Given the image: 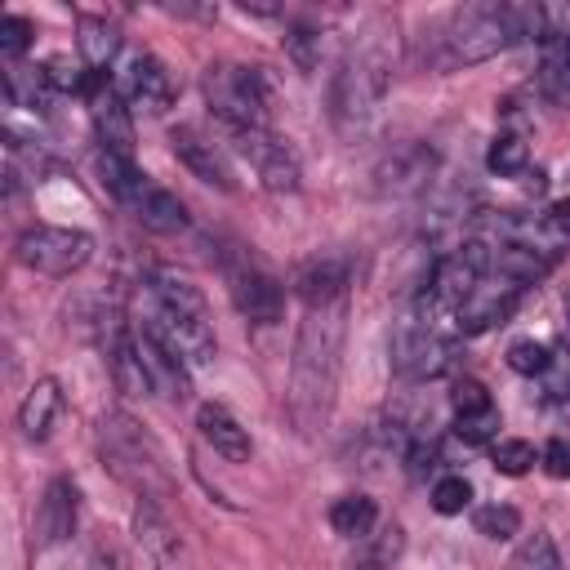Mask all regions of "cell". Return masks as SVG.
<instances>
[{
    "label": "cell",
    "mask_w": 570,
    "mask_h": 570,
    "mask_svg": "<svg viewBox=\"0 0 570 570\" xmlns=\"http://www.w3.org/2000/svg\"><path fill=\"white\" fill-rule=\"evenodd\" d=\"M543 379V396L548 401H570V356L566 352H552V361H548V370L539 374Z\"/></svg>",
    "instance_id": "cell-34"
},
{
    "label": "cell",
    "mask_w": 570,
    "mask_h": 570,
    "mask_svg": "<svg viewBox=\"0 0 570 570\" xmlns=\"http://www.w3.org/2000/svg\"><path fill=\"white\" fill-rule=\"evenodd\" d=\"M13 258L27 267V272H40V276H71L80 272L89 258H94V236L80 232V227H49V223H36L18 236L13 245Z\"/></svg>",
    "instance_id": "cell-7"
},
{
    "label": "cell",
    "mask_w": 570,
    "mask_h": 570,
    "mask_svg": "<svg viewBox=\"0 0 570 570\" xmlns=\"http://www.w3.org/2000/svg\"><path fill=\"white\" fill-rule=\"evenodd\" d=\"M454 365V338L450 325H441L436 316H428L423 307H414L410 316L396 321L392 330V370L401 379H441Z\"/></svg>",
    "instance_id": "cell-6"
},
{
    "label": "cell",
    "mask_w": 570,
    "mask_h": 570,
    "mask_svg": "<svg viewBox=\"0 0 570 570\" xmlns=\"http://www.w3.org/2000/svg\"><path fill=\"white\" fill-rule=\"evenodd\" d=\"M472 503V485L463 481V476H441L436 485H432V508L441 512V517H454V512H463Z\"/></svg>",
    "instance_id": "cell-32"
},
{
    "label": "cell",
    "mask_w": 570,
    "mask_h": 570,
    "mask_svg": "<svg viewBox=\"0 0 570 570\" xmlns=\"http://www.w3.org/2000/svg\"><path fill=\"white\" fill-rule=\"evenodd\" d=\"M232 142L254 165L267 191H298V160L272 129H245V134H232Z\"/></svg>",
    "instance_id": "cell-12"
},
{
    "label": "cell",
    "mask_w": 570,
    "mask_h": 570,
    "mask_svg": "<svg viewBox=\"0 0 570 570\" xmlns=\"http://www.w3.org/2000/svg\"><path fill=\"white\" fill-rule=\"evenodd\" d=\"M472 521H476V534H485V539H512L521 530V512L512 503H485V508H476Z\"/></svg>",
    "instance_id": "cell-28"
},
{
    "label": "cell",
    "mask_w": 570,
    "mask_h": 570,
    "mask_svg": "<svg viewBox=\"0 0 570 570\" xmlns=\"http://www.w3.org/2000/svg\"><path fill=\"white\" fill-rule=\"evenodd\" d=\"M76 512H80V494H76V481H71V476H53V481L45 485V499H40V508H36V530H31L36 548L45 552V548H58V543H67V539L76 534Z\"/></svg>",
    "instance_id": "cell-15"
},
{
    "label": "cell",
    "mask_w": 570,
    "mask_h": 570,
    "mask_svg": "<svg viewBox=\"0 0 570 570\" xmlns=\"http://www.w3.org/2000/svg\"><path fill=\"white\" fill-rule=\"evenodd\" d=\"M58 414H62V383L58 379H36L22 396V405H18V432L27 441H45L53 432Z\"/></svg>",
    "instance_id": "cell-20"
},
{
    "label": "cell",
    "mask_w": 570,
    "mask_h": 570,
    "mask_svg": "<svg viewBox=\"0 0 570 570\" xmlns=\"http://www.w3.org/2000/svg\"><path fill=\"white\" fill-rule=\"evenodd\" d=\"M396 552H401V530H396V525H387V530L374 539V548H370L365 557H356L347 570H383V566H387Z\"/></svg>",
    "instance_id": "cell-33"
},
{
    "label": "cell",
    "mask_w": 570,
    "mask_h": 570,
    "mask_svg": "<svg viewBox=\"0 0 570 570\" xmlns=\"http://www.w3.org/2000/svg\"><path fill=\"white\" fill-rule=\"evenodd\" d=\"M169 147H174V156H178V160H183L200 183H209V187H218V191H236V174H232V165H227L223 147H218V142H209L200 129L178 125V129L169 134Z\"/></svg>",
    "instance_id": "cell-16"
},
{
    "label": "cell",
    "mask_w": 570,
    "mask_h": 570,
    "mask_svg": "<svg viewBox=\"0 0 570 570\" xmlns=\"http://www.w3.org/2000/svg\"><path fill=\"white\" fill-rule=\"evenodd\" d=\"M566 316H570V294H566Z\"/></svg>",
    "instance_id": "cell-40"
},
{
    "label": "cell",
    "mask_w": 570,
    "mask_h": 570,
    "mask_svg": "<svg viewBox=\"0 0 570 570\" xmlns=\"http://www.w3.org/2000/svg\"><path fill=\"white\" fill-rule=\"evenodd\" d=\"M374 517H379V508H374V499H365V494H343V499H334V508H330V525H334L343 539L370 534V530H374Z\"/></svg>",
    "instance_id": "cell-24"
},
{
    "label": "cell",
    "mask_w": 570,
    "mask_h": 570,
    "mask_svg": "<svg viewBox=\"0 0 570 570\" xmlns=\"http://www.w3.org/2000/svg\"><path fill=\"white\" fill-rule=\"evenodd\" d=\"M548 361H552V347H548V343H534V338H517V343L508 347V365H512L517 374H530V379H539V374L548 370Z\"/></svg>",
    "instance_id": "cell-30"
},
{
    "label": "cell",
    "mask_w": 570,
    "mask_h": 570,
    "mask_svg": "<svg viewBox=\"0 0 570 570\" xmlns=\"http://www.w3.org/2000/svg\"><path fill=\"white\" fill-rule=\"evenodd\" d=\"M387 85H392V58L379 40H361L347 49V58L338 62L334 71V85H330V116H334V129L343 138H365L379 129V116H383V98H387Z\"/></svg>",
    "instance_id": "cell-4"
},
{
    "label": "cell",
    "mask_w": 570,
    "mask_h": 570,
    "mask_svg": "<svg viewBox=\"0 0 570 570\" xmlns=\"http://www.w3.org/2000/svg\"><path fill=\"white\" fill-rule=\"evenodd\" d=\"M134 343H138V356H142V365H147V374H151V387L156 392H165V396H174V401H183L187 392H191V379H187V361L183 356H174L156 334H147V330H138L134 334Z\"/></svg>",
    "instance_id": "cell-19"
},
{
    "label": "cell",
    "mask_w": 570,
    "mask_h": 570,
    "mask_svg": "<svg viewBox=\"0 0 570 570\" xmlns=\"http://www.w3.org/2000/svg\"><path fill=\"white\" fill-rule=\"evenodd\" d=\"M485 165H490L494 174H503V178H517V174L530 169V142H525L521 134H499V138L490 142V151H485Z\"/></svg>",
    "instance_id": "cell-26"
},
{
    "label": "cell",
    "mask_w": 570,
    "mask_h": 570,
    "mask_svg": "<svg viewBox=\"0 0 570 570\" xmlns=\"http://www.w3.org/2000/svg\"><path fill=\"white\" fill-rule=\"evenodd\" d=\"M111 89L142 111H165L174 102V80L165 71L160 58H151L147 49H125L116 71H111Z\"/></svg>",
    "instance_id": "cell-9"
},
{
    "label": "cell",
    "mask_w": 570,
    "mask_h": 570,
    "mask_svg": "<svg viewBox=\"0 0 570 570\" xmlns=\"http://www.w3.org/2000/svg\"><path fill=\"white\" fill-rule=\"evenodd\" d=\"M450 405H454V419H472V414L494 410V396L485 392L481 379H454V387H450Z\"/></svg>",
    "instance_id": "cell-29"
},
{
    "label": "cell",
    "mask_w": 570,
    "mask_h": 570,
    "mask_svg": "<svg viewBox=\"0 0 570 570\" xmlns=\"http://www.w3.org/2000/svg\"><path fill=\"white\" fill-rule=\"evenodd\" d=\"M142 330L156 334L187 365H214V356H218V338H214V325H209L205 294L187 276H178L169 267H156L151 281H147Z\"/></svg>",
    "instance_id": "cell-3"
},
{
    "label": "cell",
    "mask_w": 570,
    "mask_h": 570,
    "mask_svg": "<svg viewBox=\"0 0 570 570\" xmlns=\"http://www.w3.org/2000/svg\"><path fill=\"white\" fill-rule=\"evenodd\" d=\"M517 40H557L552 13L543 4H463L450 13L441 45H445V62H485L503 49H512Z\"/></svg>",
    "instance_id": "cell-2"
},
{
    "label": "cell",
    "mask_w": 570,
    "mask_h": 570,
    "mask_svg": "<svg viewBox=\"0 0 570 570\" xmlns=\"http://www.w3.org/2000/svg\"><path fill=\"white\" fill-rule=\"evenodd\" d=\"M343 330H347V303L307 307L289 361V419L298 432H316L334 405L338 387V356H343Z\"/></svg>",
    "instance_id": "cell-1"
},
{
    "label": "cell",
    "mask_w": 570,
    "mask_h": 570,
    "mask_svg": "<svg viewBox=\"0 0 570 570\" xmlns=\"http://www.w3.org/2000/svg\"><path fill=\"white\" fill-rule=\"evenodd\" d=\"M539 85L552 102L570 107V36H557L543 45V62H539Z\"/></svg>",
    "instance_id": "cell-23"
},
{
    "label": "cell",
    "mask_w": 570,
    "mask_h": 570,
    "mask_svg": "<svg viewBox=\"0 0 570 570\" xmlns=\"http://www.w3.org/2000/svg\"><path fill=\"white\" fill-rule=\"evenodd\" d=\"M534 445L530 441H517V436H508V441H494V468L503 472V476H521V472H530L534 468Z\"/></svg>",
    "instance_id": "cell-31"
},
{
    "label": "cell",
    "mask_w": 570,
    "mask_h": 570,
    "mask_svg": "<svg viewBox=\"0 0 570 570\" xmlns=\"http://www.w3.org/2000/svg\"><path fill=\"white\" fill-rule=\"evenodd\" d=\"M347 281H352V263L343 254H312L294 267L289 285L294 294L307 303V307H325V303H338L347 294Z\"/></svg>",
    "instance_id": "cell-14"
},
{
    "label": "cell",
    "mask_w": 570,
    "mask_h": 570,
    "mask_svg": "<svg viewBox=\"0 0 570 570\" xmlns=\"http://www.w3.org/2000/svg\"><path fill=\"white\" fill-rule=\"evenodd\" d=\"M31 36H36V27L27 22V18H0V53L4 58H18V53H27V45H31Z\"/></svg>",
    "instance_id": "cell-35"
},
{
    "label": "cell",
    "mask_w": 570,
    "mask_h": 570,
    "mask_svg": "<svg viewBox=\"0 0 570 570\" xmlns=\"http://www.w3.org/2000/svg\"><path fill=\"white\" fill-rule=\"evenodd\" d=\"M521 289H525V285H517V281H508V276H485V281L472 289V298L459 307L454 334H485V330L503 325V321L517 312Z\"/></svg>",
    "instance_id": "cell-13"
},
{
    "label": "cell",
    "mask_w": 570,
    "mask_h": 570,
    "mask_svg": "<svg viewBox=\"0 0 570 570\" xmlns=\"http://www.w3.org/2000/svg\"><path fill=\"white\" fill-rule=\"evenodd\" d=\"M76 49H80V67L102 71V76H111L107 67L120 62V53H125V49H120V36H116V27H111L107 18H80Z\"/></svg>",
    "instance_id": "cell-22"
},
{
    "label": "cell",
    "mask_w": 570,
    "mask_h": 570,
    "mask_svg": "<svg viewBox=\"0 0 570 570\" xmlns=\"http://www.w3.org/2000/svg\"><path fill=\"white\" fill-rule=\"evenodd\" d=\"M454 432L468 441V445H481L499 432V410H485V414H472V419H454Z\"/></svg>",
    "instance_id": "cell-37"
},
{
    "label": "cell",
    "mask_w": 570,
    "mask_h": 570,
    "mask_svg": "<svg viewBox=\"0 0 570 570\" xmlns=\"http://www.w3.org/2000/svg\"><path fill=\"white\" fill-rule=\"evenodd\" d=\"M223 276H227V294L236 303V312L254 325H272L285 312V285L272 267H263L249 249H236L223 258Z\"/></svg>",
    "instance_id": "cell-8"
},
{
    "label": "cell",
    "mask_w": 570,
    "mask_h": 570,
    "mask_svg": "<svg viewBox=\"0 0 570 570\" xmlns=\"http://www.w3.org/2000/svg\"><path fill=\"white\" fill-rule=\"evenodd\" d=\"M85 98H89V111H94V129H98L102 151H116V156L134 160V116H129V102L111 89V76L89 71Z\"/></svg>",
    "instance_id": "cell-11"
},
{
    "label": "cell",
    "mask_w": 570,
    "mask_h": 570,
    "mask_svg": "<svg viewBox=\"0 0 570 570\" xmlns=\"http://www.w3.org/2000/svg\"><path fill=\"white\" fill-rule=\"evenodd\" d=\"M129 209H134V218H138L147 232H160V236H174V232L187 227L183 200H178L174 191H165L160 183H151V178L138 187V196L129 200Z\"/></svg>",
    "instance_id": "cell-21"
},
{
    "label": "cell",
    "mask_w": 570,
    "mask_h": 570,
    "mask_svg": "<svg viewBox=\"0 0 570 570\" xmlns=\"http://www.w3.org/2000/svg\"><path fill=\"white\" fill-rule=\"evenodd\" d=\"M102 450H107L111 468H116L125 481H134V485L142 490V499H147L151 490H160V485H165V481H160V468H156L151 445L134 432V423H129V419L111 414V419L102 423Z\"/></svg>",
    "instance_id": "cell-10"
},
{
    "label": "cell",
    "mask_w": 570,
    "mask_h": 570,
    "mask_svg": "<svg viewBox=\"0 0 570 570\" xmlns=\"http://www.w3.org/2000/svg\"><path fill=\"white\" fill-rule=\"evenodd\" d=\"M289 45V58L298 62V71H312L316 67V49H321V36L312 27H294V36H285Z\"/></svg>",
    "instance_id": "cell-36"
},
{
    "label": "cell",
    "mask_w": 570,
    "mask_h": 570,
    "mask_svg": "<svg viewBox=\"0 0 570 570\" xmlns=\"http://www.w3.org/2000/svg\"><path fill=\"white\" fill-rule=\"evenodd\" d=\"M4 94H9L13 107H45L49 94H53V85H49L45 67H9V76H4Z\"/></svg>",
    "instance_id": "cell-25"
},
{
    "label": "cell",
    "mask_w": 570,
    "mask_h": 570,
    "mask_svg": "<svg viewBox=\"0 0 570 570\" xmlns=\"http://www.w3.org/2000/svg\"><path fill=\"white\" fill-rule=\"evenodd\" d=\"M200 89H205L209 111L227 125V134L267 129V80H263V67L214 62L200 76Z\"/></svg>",
    "instance_id": "cell-5"
},
{
    "label": "cell",
    "mask_w": 570,
    "mask_h": 570,
    "mask_svg": "<svg viewBox=\"0 0 570 570\" xmlns=\"http://www.w3.org/2000/svg\"><path fill=\"white\" fill-rule=\"evenodd\" d=\"M508 570H561V552H557L552 534H543V530L525 534V539L517 543V552H512Z\"/></svg>",
    "instance_id": "cell-27"
},
{
    "label": "cell",
    "mask_w": 570,
    "mask_h": 570,
    "mask_svg": "<svg viewBox=\"0 0 570 570\" xmlns=\"http://www.w3.org/2000/svg\"><path fill=\"white\" fill-rule=\"evenodd\" d=\"M432 169H436L432 147L405 142V147H396L392 156H383V165L374 169V187H379L383 196H414V191H423V187L432 183Z\"/></svg>",
    "instance_id": "cell-17"
},
{
    "label": "cell",
    "mask_w": 570,
    "mask_h": 570,
    "mask_svg": "<svg viewBox=\"0 0 570 570\" xmlns=\"http://www.w3.org/2000/svg\"><path fill=\"white\" fill-rule=\"evenodd\" d=\"M548 223L557 227V236H570V200H557L552 214H548Z\"/></svg>",
    "instance_id": "cell-39"
},
{
    "label": "cell",
    "mask_w": 570,
    "mask_h": 570,
    "mask_svg": "<svg viewBox=\"0 0 570 570\" xmlns=\"http://www.w3.org/2000/svg\"><path fill=\"white\" fill-rule=\"evenodd\" d=\"M196 432H200V441H205L218 459H227V463H249V454H254L249 428H245L227 405H218V401H205V405L196 410Z\"/></svg>",
    "instance_id": "cell-18"
},
{
    "label": "cell",
    "mask_w": 570,
    "mask_h": 570,
    "mask_svg": "<svg viewBox=\"0 0 570 570\" xmlns=\"http://www.w3.org/2000/svg\"><path fill=\"white\" fill-rule=\"evenodd\" d=\"M539 459H543L548 476H557V481H566V476H570V445H566V441H548Z\"/></svg>",
    "instance_id": "cell-38"
}]
</instances>
